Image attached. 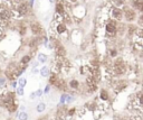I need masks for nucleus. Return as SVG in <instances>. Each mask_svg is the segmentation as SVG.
<instances>
[{"instance_id": "nucleus-1", "label": "nucleus", "mask_w": 143, "mask_h": 120, "mask_svg": "<svg viewBox=\"0 0 143 120\" xmlns=\"http://www.w3.org/2000/svg\"><path fill=\"white\" fill-rule=\"evenodd\" d=\"M30 29H31V33L34 35H36V36H38V35H40V34H43L44 33V28H43V26L40 25V23H38V22H32V23H30Z\"/></svg>"}, {"instance_id": "nucleus-2", "label": "nucleus", "mask_w": 143, "mask_h": 120, "mask_svg": "<svg viewBox=\"0 0 143 120\" xmlns=\"http://www.w3.org/2000/svg\"><path fill=\"white\" fill-rule=\"evenodd\" d=\"M124 17L130 23L133 22V20H135V18H136L135 9H132V8H126V9L124 10Z\"/></svg>"}, {"instance_id": "nucleus-3", "label": "nucleus", "mask_w": 143, "mask_h": 120, "mask_svg": "<svg viewBox=\"0 0 143 120\" xmlns=\"http://www.w3.org/2000/svg\"><path fill=\"white\" fill-rule=\"evenodd\" d=\"M54 47H55V53H56V56L58 57H64L66 55V51L64 46L59 43V42H55L54 44Z\"/></svg>"}, {"instance_id": "nucleus-4", "label": "nucleus", "mask_w": 143, "mask_h": 120, "mask_svg": "<svg viewBox=\"0 0 143 120\" xmlns=\"http://www.w3.org/2000/svg\"><path fill=\"white\" fill-rule=\"evenodd\" d=\"M53 86H55L57 90L62 91V92H66V91H67V88H68V86H67V83H66V82H65L64 80H62V79H59V77L57 79V81L55 82V83H54Z\"/></svg>"}, {"instance_id": "nucleus-5", "label": "nucleus", "mask_w": 143, "mask_h": 120, "mask_svg": "<svg viewBox=\"0 0 143 120\" xmlns=\"http://www.w3.org/2000/svg\"><path fill=\"white\" fill-rule=\"evenodd\" d=\"M117 25L115 22H113V20H110L107 24H106V27H105V29H106L107 34H115V33L117 32Z\"/></svg>"}, {"instance_id": "nucleus-6", "label": "nucleus", "mask_w": 143, "mask_h": 120, "mask_svg": "<svg viewBox=\"0 0 143 120\" xmlns=\"http://www.w3.org/2000/svg\"><path fill=\"white\" fill-rule=\"evenodd\" d=\"M131 6L134 9H138L140 12L143 10V0H131Z\"/></svg>"}, {"instance_id": "nucleus-7", "label": "nucleus", "mask_w": 143, "mask_h": 120, "mask_svg": "<svg viewBox=\"0 0 143 120\" xmlns=\"http://www.w3.org/2000/svg\"><path fill=\"white\" fill-rule=\"evenodd\" d=\"M122 10L121 9H119L117 7H114L112 9V17L114 18V19H116V20H120L121 18H122Z\"/></svg>"}, {"instance_id": "nucleus-8", "label": "nucleus", "mask_w": 143, "mask_h": 120, "mask_svg": "<svg viewBox=\"0 0 143 120\" xmlns=\"http://www.w3.org/2000/svg\"><path fill=\"white\" fill-rule=\"evenodd\" d=\"M10 18V11L7 9H2L0 10V20H3V22H7Z\"/></svg>"}, {"instance_id": "nucleus-9", "label": "nucleus", "mask_w": 143, "mask_h": 120, "mask_svg": "<svg viewBox=\"0 0 143 120\" xmlns=\"http://www.w3.org/2000/svg\"><path fill=\"white\" fill-rule=\"evenodd\" d=\"M67 110H68V109H67L66 107H64V106L59 107V108L57 109V118H58V119H63V118H64L65 116H66Z\"/></svg>"}, {"instance_id": "nucleus-10", "label": "nucleus", "mask_w": 143, "mask_h": 120, "mask_svg": "<svg viewBox=\"0 0 143 120\" xmlns=\"http://www.w3.org/2000/svg\"><path fill=\"white\" fill-rule=\"evenodd\" d=\"M30 60H31V55H25V56H23L21 57V60H20V62H19V65L20 66H25V67H27V65H28V63L30 62Z\"/></svg>"}, {"instance_id": "nucleus-11", "label": "nucleus", "mask_w": 143, "mask_h": 120, "mask_svg": "<svg viewBox=\"0 0 143 120\" xmlns=\"http://www.w3.org/2000/svg\"><path fill=\"white\" fill-rule=\"evenodd\" d=\"M81 73L84 74V75H91L92 74V70L88 65H83L81 67Z\"/></svg>"}, {"instance_id": "nucleus-12", "label": "nucleus", "mask_w": 143, "mask_h": 120, "mask_svg": "<svg viewBox=\"0 0 143 120\" xmlns=\"http://www.w3.org/2000/svg\"><path fill=\"white\" fill-rule=\"evenodd\" d=\"M55 11L56 14H59V15H63L65 12V8H64V5H63L62 2H58L56 7H55Z\"/></svg>"}, {"instance_id": "nucleus-13", "label": "nucleus", "mask_w": 143, "mask_h": 120, "mask_svg": "<svg viewBox=\"0 0 143 120\" xmlns=\"http://www.w3.org/2000/svg\"><path fill=\"white\" fill-rule=\"evenodd\" d=\"M69 88L70 89H74V90H77L78 88H79V85H81V84H79V82L77 81V80H75V79H73V80H70L69 81Z\"/></svg>"}, {"instance_id": "nucleus-14", "label": "nucleus", "mask_w": 143, "mask_h": 120, "mask_svg": "<svg viewBox=\"0 0 143 120\" xmlns=\"http://www.w3.org/2000/svg\"><path fill=\"white\" fill-rule=\"evenodd\" d=\"M100 98L102 99V100H104V101H107L108 98H110V96H108V92L105 89H102V90H101V93H100Z\"/></svg>"}, {"instance_id": "nucleus-15", "label": "nucleus", "mask_w": 143, "mask_h": 120, "mask_svg": "<svg viewBox=\"0 0 143 120\" xmlns=\"http://www.w3.org/2000/svg\"><path fill=\"white\" fill-rule=\"evenodd\" d=\"M6 109L9 111L10 113H14V112H16V110L18 109V106L16 105V103L14 102V103H11V105H9V106H7L6 107Z\"/></svg>"}, {"instance_id": "nucleus-16", "label": "nucleus", "mask_w": 143, "mask_h": 120, "mask_svg": "<svg viewBox=\"0 0 143 120\" xmlns=\"http://www.w3.org/2000/svg\"><path fill=\"white\" fill-rule=\"evenodd\" d=\"M49 76V81H48V83H49V85H54V83L57 81V79H58V76H57V74L56 73H53V74H50V75H48Z\"/></svg>"}, {"instance_id": "nucleus-17", "label": "nucleus", "mask_w": 143, "mask_h": 120, "mask_svg": "<svg viewBox=\"0 0 143 120\" xmlns=\"http://www.w3.org/2000/svg\"><path fill=\"white\" fill-rule=\"evenodd\" d=\"M49 74H50V70L47 67V66H44V67L40 70V75H41V76L47 77V76L49 75Z\"/></svg>"}, {"instance_id": "nucleus-18", "label": "nucleus", "mask_w": 143, "mask_h": 120, "mask_svg": "<svg viewBox=\"0 0 143 120\" xmlns=\"http://www.w3.org/2000/svg\"><path fill=\"white\" fill-rule=\"evenodd\" d=\"M56 29H57V33H58V34H63V33L66 32V25L63 24V23H60V24L57 26Z\"/></svg>"}, {"instance_id": "nucleus-19", "label": "nucleus", "mask_w": 143, "mask_h": 120, "mask_svg": "<svg viewBox=\"0 0 143 120\" xmlns=\"http://www.w3.org/2000/svg\"><path fill=\"white\" fill-rule=\"evenodd\" d=\"M45 109H46V105L44 102H40L38 106H37V111L38 112H43V111H45Z\"/></svg>"}, {"instance_id": "nucleus-20", "label": "nucleus", "mask_w": 143, "mask_h": 120, "mask_svg": "<svg viewBox=\"0 0 143 120\" xmlns=\"http://www.w3.org/2000/svg\"><path fill=\"white\" fill-rule=\"evenodd\" d=\"M47 59H48L47 55L41 54V53H40V54L38 55V62H40V63H45V62L47 61Z\"/></svg>"}, {"instance_id": "nucleus-21", "label": "nucleus", "mask_w": 143, "mask_h": 120, "mask_svg": "<svg viewBox=\"0 0 143 120\" xmlns=\"http://www.w3.org/2000/svg\"><path fill=\"white\" fill-rule=\"evenodd\" d=\"M18 119H19V120H27V119H28V113L21 111V112L18 114Z\"/></svg>"}, {"instance_id": "nucleus-22", "label": "nucleus", "mask_w": 143, "mask_h": 120, "mask_svg": "<svg viewBox=\"0 0 143 120\" xmlns=\"http://www.w3.org/2000/svg\"><path fill=\"white\" fill-rule=\"evenodd\" d=\"M108 54H110V57H116L117 56L116 48H110L108 49Z\"/></svg>"}, {"instance_id": "nucleus-23", "label": "nucleus", "mask_w": 143, "mask_h": 120, "mask_svg": "<svg viewBox=\"0 0 143 120\" xmlns=\"http://www.w3.org/2000/svg\"><path fill=\"white\" fill-rule=\"evenodd\" d=\"M18 84H19V86H21V88H24V86L27 84V80H26L25 77H20L19 80H18Z\"/></svg>"}, {"instance_id": "nucleus-24", "label": "nucleus", "mask_w": 143, "mask_h": 120, "mask_svg": "<svg viewBox=\"0 0 143 120\" xmlns=\"http://www.w3.org/2000/svg\"><path fill=\"white\" fill-rule=\"evenodd\" d=\"M128 28H129V34H130V35H133L134 33H135V30H136V27L133 26V25H130Z\"/></svg>"}, {"instance_id": "nucleus-25", "label": "nucleus", "mask_w": 143, "mask_h": 120, "mask_svg": "<svg viewBox=\"0 0 143 120\" xmlns=\"http://www.w3.org/2000/svg\"><path fill=\"white\" fill-rule=\"evenodd\" d=\"M16 94H17V96H24V88L18 86V88L16 89Z\"/></svg>"}, {"instance_id": "nucleus-26", "label": "nucleus", "mask_w": 143, "mask_h": 120, "mask_svg": "<svg viewBox=\"0 0 143 120\" xmlns=\"http://www.w3.org/2000/svg\"><path fill=\"white\" fill-rule=\"evenodd\" d=\"M66 97H67V94H62V97H60V105H64V103H65Z\"/></svg>"}, {"instance_id": "nucleus-27", "label": "nucleus", "mask_w": 143, "mask_h": 120, "mask_svg": "<svg viewBox=\"0 0 143 120\" xmlns=\"http://www.w3.org/2000/svg\"><path fill=\"white\" fill-rule=\"evenodd\" d=\"M73 100H74V97H68V96H67V97H66V100H65V102H67V103H70V102H73Z\"/></svg>"}, {"instance_id": "nucleus-28", "label": "nucleus", "mask_w": 143, "mask_h": 120, "mask_svg": "<svg viewBox=\"0 0 143 120\" xmlns=\"http://www.w3.org/2000/svg\"><path fill=\"white\" fill-rule=\"evenodd\" d=\"M75 110H76V109H75V108H72V109H68V110H67V113H68L69 116H73V114L75 113Z\"/></svg>"}, {"instance_id": "nucleus-29", "label": "nucleus", "mask_w": 143, "mask_h": 120, "mask_svg": "<svg viewBox=\"0 0 143 120\" xmlns=\"http://www.w3.org/2000/svg\"><path fill=\"white\" fill-rule=\"evenodd\" d=\"M41 94H43V91H41V90L39 89V90H37L36 92H35V97H40Z\"/></svg>"}, {"instance_id": "nucleus-30", "label": "nucleus", "mask_w": 143, "mask_h": 120, "mask_svg": "<svg viewBox=\"0 0 143 120\" xmlns=\"http://www.w3.org/2000/svg\"><path fill=\"white\" fill-rule=\"evenodd\" d=\"M5 82H6V79L2 77V76H0V85L3 86V85H5Z\"/></svg>"}, {"instance_id": "nucleus-31", "label": "nucleus", "mask_w": 143, "mask_h": 120, "mask_svg": "<svg viewBox=\"0 0 143 120\" xmlns=\"http://www.w3.org/2000/svg\"><path fill=\"white\" fill-rule=\"evenodd\" d=\"M49 89H50V85L48 84V85H47V86H46V88H45L44 92H45V93H48V92H49Z\"/></svg>"}, {"instance_id": "nucleus-32", "label": "nucleus", "mask_w": 143, "mask_h": 120, "mask_svg": "<svg viewBox=\"0 0 143 120\" xmlns=\"http://www.w3.org/2000/svg\"><path fill=\"white\" fill-rule=\"evenodd\" d=\"M11 86H12V88H17V82L16 81H11Z\"/></svg>"}, {"instance_id": "nucleus-33", "label": "nucleus", "mask_w": 143, "mask_h": 120, "mask_svg": "<svg viewBox=\"0 0 143 120\" xmlns=\"http://www.w3.org/2000/svg\"><path fill=\"white\" fill-rule=\"evenodd\" d=\"M20 110L24 111V110H25V107H24V106H23V107H20Z\"/></svg>"}, {"instance_id": "nucleus-34", "label": "nucleus", "mask_w": 143, "mask_h": 120, "mask_svg": "<svg viewBox=\"0 0 143 120\" xmlns=\"http://www.w3.org/2000/svg\"><path fill=\"white\" fill-rule=\"evenodd\" d=\"M54 1H55V0H49V2H50V3H54Z\"/></svg>"}, {"instance_id": "nucleus-35", "label": "nucleus", "mask_w": 143, "mask_h": 120, "mask_svg": "<svg viewBox=\"0 0 143 120\" xmlns=\"http://www.w3.org/2000/svg\"><path fill=\"white\" fill-rule=\"evenodd\" d=\"M0 74H1V67H0Z\"/></svg>"}, {"instance_id": "nucleus-36", "label": "nucleus", "mask_w": 143, "mask_h": 120, "mask_svg": "<svg viewBox=\"0 0 143 120\" xmlns=\"http://www.w3.org/2000/svg\"><path fill=\"white\" fill-rule=\"evenodd\" d=\"M39 120H44V118H40V119H39Z\"/></svg>"}]
</instances>
